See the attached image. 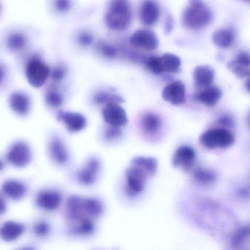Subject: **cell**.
<instances>
[{"mask_svg": "<svg viewBox=\"0 0 250 250\" xmlns=\"http://www.w3.org/2000/svg\"><path fill=\"white\" fill-rule=\"evenodd\" d=\"M104 204L95 198H83L71 195L66 203V216L70 223L85 219L95 220L104 214Z\"/></svg>", "mask_w": 250, "mask_h": 250, "instance_id": "cell-1", "label": "cell"}, {"mask_svg": "<svg viewBox=\"0 0 250 250\" xmlns=\"http://www.w3.org/2000/svg\"><path fill=\"white\" fill-rule=\"evenodd\" d=\"M212 13L203 0H189L182 13V23L188 29H201L211 23Z\"/></svg>", "mask_w": 250, "mask_h": 250, "instance_id": "cell-2", "label": "cell"}, {"mask_svg": "<svg viewBox=\"0 0 250 250\" xmlns=\"http://www.w3.org/2000/svg\"><path fill=\"white\" fill-rule=\"evenodd\" d=\"M132 20V9L129 0H111L105 16L108 28L114 31H123L129 26Z\"/></svg>", "mask_w": 250, "mask_h": 250, "instance_id": "cell-3", "label": "cell"}, {"mask_svg": "<svg viewBox=\"0 0 250 250\" xmlns=\"http://www.w3.org/2000/svg\"><path fill=\"white\" fill-rule=\"evenodd\" d=\"M200 142L208 149H226L234 144L235 136L226 128H216L204 132L200 136Z\"/></svg>", "mask_w": 250, "mask_h": 250, "instance_id": "cell-4", "label": "cell"}, {"mask_svg": "<svg viewBox=\"0 0 250 250\" xmlns=\"http://www.w3.org/2000/svg\"><path fill=\"white\" fill-rule=\"evenodd\" d=\"M148 179L151 178L144 170L130 163L125 170V192L126 195L135 197L142 193Z\"/></svg>", "mask_w": 250, "mask_h": 250, "instance_id": "cell-5", "label": "cell"}, {"mask_svg": "<svg viewBox=\"0 0 250 250\" xmlns=\"http://www.w3.org/2000/svg\"><path fill=\"white\" fill-rule=\"evenodd\" d=\"M51 70L38 57L31 58L28 61L25 69V75L28 83L35 88L43 86L49 77Z\"/></svg>", "mask_w": 250, "mask_h": 250, "instance_id": "cell-6", "label": "cell"}, {"mask_svg": "<svg viewBox=\"0 0 250 250\" xmlns=\"http://www.w3.org/2000/svg\"><path fill=\"white\" fill-rule=\"evenodd\" d=\"M101 171V161L98 157L88 159L76 173V179L82 186L95 184Z\"/></svg>", "mask_w": 250, "mask_h": 250, "instance_id": "cell-7", "label": "cell"}, {"mask_svg": "<svg viewBox=\"0 0 250 250\" xmlns=\"http://www.w3.org/2000/svg\"><path fill=\"white\" fill-rule=\"evenodd\" d=\"M102 116L105 123L111 127L123 128L128 123L126 111L119 103H111L105 105Z\"/></svg>", "mask_w": 250, "mask_h": 250, "instance_id": "cell-8", "label": "cell"}, {"mask_svg": "<svg viewBox=\"0 0 250 250\" xmlns=\"http://www.w3.org/2000/svg\"><path fill=\"white\" fill-rule=\"evenodd\" d=\"M131 45L135 48L147 51H152L159 46V40L153 31L147 29H139L133 32L129 39Z\"/></svg>", "mask_w": 250, "mask_h": 250, "instance_id": "cell-9", "label": "cell"}, {"mask_svg": "<svg viewBox=\"0 0 250 250\" xmlns=\"http://www.w3.org/2000/svg\"><path fill=\"white\" fill-rule=\"evenodd\" d=\"M196 157V151L192 147L188 145H181L173 154L172 165L175 168L188 171L195 165Z\"/></svg>", "mask_w": 250, "mask_h": 250, "instance_id": "cell-10", "label": "cell"}, {"mask_svg": "<svg viewBox=\"0 0 250 250\" xmlns=\"http://www.w3.org/2000/svg\"><path fill=\"white\" fill-rule=\"evenodd\" d=\"M7 159L9 162L15 167H26L32 159L30 148L25 142H16L10 147Z\"/></svg>", "mask_w": 250, "mask_h": 250, "instance_id": "cell-11", "label": "cell"}, {"mask_svg": "<svg viewBox=\"0 0 250 250\" xmlns=\"http://www.w3.org/2000/svg\"><path fill=\"white\" fill-rule=\"evenodd\" d=\"M162 97L166 102L173 106L183 104L186 101V88L183 82L175 81L165 87Z\"/></svg>", "mask_w": 250, "mask_h": 250, "instance_id": "cell-12", "label": "cell"}, {"mask_svg": "<svg viewBox=\"0 0 250 250\" xmlns=\"http://www.w3.org/2000/svg\"><path fill=\"white\" fill-rule=\"evenodd\" d=\"M57 119L64 123L67 130L72 133L82 132L87 126V119L79 113L60 111L57 114Z\"/></svg>", "mask_w": 250, "mask_h": 250, "instance_id": "cell-13", "label": "cell"}, {"mask_svg": "<svg viewBox=\"0 0 250 250\" xmlns=\"http://www.w3.org/2000/svg\"><path fill=\"white\" fill-rule=\"evenodd\" d=\"M62 196L58 191L45 189L41 191L36 197L38 207L47 211H56L60 208Z\"/></svg>", "mask_w": 250, "mask_h": 250, "instance_id": "cell-14", "label": "cell"}, {"mask_svg": "<svg viewBox=\"0 0 250 250\" xmlns=\"http://www.w3.org/2000/svg\"><path fill=\"white\" fill-rule=\"evenodd\" d=\"M48 152L54 162L59 165H65L70 161L68 150L62 139L53 136L48 144Z\"/></svg>", "mask_w": 250, "mask_h": 250, "instance_id": "cell-15", "label": "cell"}, {"mask_svg": "<svg viewBox=\"0 0 250 250\" xmlns=\"http://www.w3.org/2000/svg\"><path fill=\"white\" fill-rule=\"evenodd\" d=\"M163 127V122L158 114L153 112L144 113L140 119V128L148 137L157 136Z\"/></svg>", "mask_w": 250, "mask_h": 250, "instance_id": "cell-16", "label": "cell"}, {"mask_svg": "<svg viewBox=\"0 0 250 250\" xmlns=\"http://www.w3.org/2000/svg\"><path fill=\"white\" fill-rule=\"evenodd\" d=\"M160 9L154 0H144L140 8L139 16L141 23L146 26H152L160 19Z\"/></svg>", "mask_w": 250, "mask_h": 250, "instance_id": "cell-17", "label": "cell"}, {"mask_svg": "<svg viewBox=\"0 0 250 250\" xmlns=\"http://www.w3.org/2000/svg\"><path fill=\"white\" fill-rule=\"evenodd\" d=\"M228 68L237 77H250V54L240 51L236 59L228 63Z\"/></svg>", "mask_w": 250, "mask_h": 250, "instance_id": "cell-18", "label": "cell"}, {"mask_svg": "<svg viewBox=\"0 0 250 250\" xmlns=\"http://www.w3.org/2000/svg\"><path fill=\"white\" fill-rule=\"evenodd\" d=\"M194 82L197 88L204 89L212 85L214 70L208 66H198L193 72Z\"/></svg>", "mask_w": 250, "mask_h": 250, "instance_id": "cell-19", "label": "cell"}, {"mask_svg": "<svg viewBox=\"0 0 250 250\" xmlns=\"http://www.w3.org/2000/svg\"><path fill=\"white\" fill-rule=\"evenodd\" d=\"M222 96L223 92L221 90L217 87L211 85L200 91L196 95V99L206 107H213L217 105Z\"/></svg>", "mask_w": 250, "mask_h": 250, "instance_id": "cell-20", "label": "cell"}, {"mask_svg": "<svg viewBox=\"0 0 250 250\" xmlns=\"http://www.w3.org/2000/svg\"><path fill=\"white\" fill-rule=\"evenodd\" d=\"M9 105L15 113L20 115H26L30 110V100L23 92H15L10 95Z\"/></svg>", "mask_w": 250, "mask_h": 250, "instance_id": "cell-21", "label": "cell"}, {"mask_svg": "<svg viewBox=\"0 0 250 250\" xmlns=\"http://www.w3.org/2000/svg\"><path fill=\"white\" fill-rule=\"evenodd\" d=\"M24 229V226L20 223L13 221L7 222L0 229V236L5 242H13L21 236Z\"/></svg>", "mask_w": 250, "mask_h": 250, "instance_id": "cell-22", "label": "cell"}, {"mask_svg": "<svg viewBox=\"0 0 250 250\" xmlns=\"http://www.w3.org/2000/svg\"><path fill=\"white\" fill-rule=\"evenodd\" d=\"M95 230V220L85 219V220L71 223L69 228V233L74 236L86 237L93 234Z\"/></svg>", "mask_w": 250, "mask_h": 250, "instance_id": "cell-23", "label": "cell"}, {"mask_svg": "<svg viewBox=\"0 0 250 250\" xmlns=\"http://www.w3.org/2000/svg\"><path fill=\"white\" fill-rule=\"evenodd\" d=\"M234 31L230 28H220L212 35L213 43L219 48H228L233 45L235 41Z\"/></svg>", "mask_w": 250, "mask_h": 250, "instance_id": "cell-24", "label": "cell"}, {"mask_svg": "<svg viewBox=\"0 0 250 250\" xmlns=\"http://www.w3.org/2000/svg\"><path fill=\"white\" fill-rule=\"evenodd\" d=\"M2 192L6 196L15 201H19L24 197L26 186L17 180H8L2 185Z\"/></svg>", "mask_w": 250, "mask_h": 250, "instance_id": "cell-25", "label": "cell"}, {"mask_svg": "<svg viewBox=\"0 0 250 250\" xmlns=\"http://www.w3.org/2000/svg\"><path fill=\"white\" fill-rule=\"evenodd\" d=\"M28 38L24 33L19 31L10 32L6 39V45L11 52H20L26 48Z\"/></svg>", "mask_w": 250, "mask_h": 250, "instance_id": "cell-26", "label": "cell"}, {"mask_svg": "<svg viewBox=\"0 0 250 250\" xmlns=\"http://www.w3.org/2000/svg\"><path fill=\"white\" fill-rule=\"evenodd\" d=\"M130 163L141 167L150 178L154 177L158 170V161L152 157H136L132 159Z\"/></svg>", "mask_w": 250, "mask_h": 250, "instance_id": "cell-27", "label": "cell"}, {"mask_svg": "<svg viewBox=\"0 0 250 250\" xmlns=\"http://www.w3.org/2000/svg\"><path fill=\"white\" fill-rule=\"evenodd\" d=\"M163 70L167 73H176L180 68L182 61L178 56L166 53L161 57Z\"/></svg>", "mask_w": 250, "mask_h": 250, "instance_id": "cell-28", "label": "cell"}, {"mask_svg": "<svg viewBox=\"0 0 250 250\" xmlns=\"http://www.w3.org/2000/svg\"><path fill=\"white\" fill-rule=\"evenodd\" d=\"M194 180L201 185H210L215 182L217 176L212 170L205 168H197L193 173Z\"/></svg>", "mask_w": 250, "mask_h": 250, "instance_id": "cell-29", "label": "cell"}, {"mask_svg": "<svg viewBox=\"0 0 250 250\" xmlns=\"http://www.w3.org/2000/svg\"><path fill=\"white\" fill-rule=\"evenodd\" d=\"M94 101L100 105H106L111 103L122 104L124 102L123 97L109 91H101L98 92L94 97Z\"/></svg>", "mask_w": 250, "mask_h": 250, "instance_id": "cell-30", "label": "cell"}, {"mask_svg": "<svg viewBox=\"0 0 250 250\" xmlns=\"http://www.w3.org/2000/svg\"><path fill=\"white\" fill-rule=\"evenodd\" d=\"M45 102L50 107L57 108L62 105L64 97L55 88H49L45 92Z\"/></svg>", "mask_w": 250, "mask_h": 250, "instance_id": "cell-31", "label": "cell"}, {"mask_svg": "<svg viewBox=\"0 0 250 250\" xmlns=\"http://www.w3.org/2000/svg\"><path fill=\"white\" fill-rule=\"evenodd\" d=\"M146 66L148 70L154 75H160L164 72L163 70V63H162L161 57H149L146 61Z\"/></svg>", "mask_w": 250, "mask_h": 250, "instance_id": "cell-32", "label": "cell"}, {"mask_svg": "<svg viewBox=\"0 0 250 250\" xmlns=\"http://www.w3.org/2000/svg\"><path fill=\"white\" fill-rule=\"evenodd\" d=\"M250 235V227H243L239 229L232 238V245L239 246L245 242Z\"/></svg>", "mask_w": 250, "mask_h": 250, "instance_id": "cell-33", "label": "cell"}, {"mask_svg": "<svg viewBox=\"0 0 250 250\" xmlns=\"http://www.w3.org/2000/svg\"><path fill=\"white\" fill-rule=\"evenodd\" d=\"M98 50L100 54H102L105 58L110 59V60L115 58L117 56L116 48L113 45L105 42L98 43Z\"/></svg>", "mask_w": 250, "mask_h": 250, "instance_id": "cell-34", "label": "cell"}, {"mask_svg": "<svg viewBox=\"0 0 250 250\" xmlns=\"http://www.w3.org/2000/svg\"><path fill=\"white\" fill-rule=\"evenodd\" d=\"M50 231H51V227L45 222H40L34 227V233L38 237H46L49 234Z\"/></svg>", "mask_w": 250, "mask_h": 250, "instance_id": "cell-35", "label": "cell"}, {"mask_svg": "<svg viewBox=\"0 0 250 250\" xmlns=\"http://www.w3.org/2000/svg\"><path fill=\"white\" fill-rule=\"evenodd\" d=\"M71 0H54V8L58 13H67L71 8Z\"/></svg>", "mask_w": 250, "mask_h": 250, "instance_id": "cell-36", "label": "cell"}, {"mask_svg": "<svg viewBox=\"0 0 250 250\" xmlns=\"http://www.w3.org/2000/svg\"><path fill=\"white\" fill-rule=\"evenodd\" d=\"M122 134H123V132H122L121 128L108 126L104 132V136L108 140L112 141L121 137Z\"/></svg>", "mask_w": 250, "mask_h": 250, "instance_id": "cell-37", "label": "cell"}, {"mask_svg": "<svg viewBox=\"0 0 250 250\" xmlns=\"http://www.w3.org/2000/svg\"><path fill=\"white\" fill-rule=\"evenodd\" d=\"M50 75L54 82H61L66 75L65 68L61 66H57L53 69L52 71H51Z\"/></svg>", "mask_w": 250, "mask_h": 250, "instance_id": "cell-38", "label": "cell"}, {"mask_svg": "<svg viewBox=\"0 0 250 250\" xmlns=\"http://www.w3.org/2000/svg\"><path fill=\"white\" fill-rule=\"evenodd\" d=\"M78 41H79V44L83 46H88L92 44V41H93V36L89 32H82L78 36Z\"/></svg>", "mask_w": 250, "mask_h": 250, "instance_id": "cell-39", "label": "cell"}, {"mask_svg": "<svg viewBox=\"0 0 250 250\" xmlns=\"http://www.w3.org/2000/svg\"><path fill=\"white\" fill-rule=\"evenodd\" d=\"M219 123L223 125L225 127H230L233 125V122L230 116L226 115L220 117V120H219Z\"/></svg>", "mask_w": 250, "mask_h": 250, "instance_id": "cell-40", "label": "cell"}, {"mask_svg": "<svg viewBox=\"0 0 250 250\" xmlns=\"http://www.w3.org/2000/svg\"><path fill=\"white\" fill-rule=\"evenodd\" d=\"M6 77V70L4 66L0 65V85L3 83Z\"/></svg>", "mask_w": 250, "mask_h": 250, "instance_id": "cell-41", "label": "cell"}, {"mask_svg": "<svg viewBox=\"0 0 250 250\" xmlns=\"http://www.w3.org/2000/svg\"><path fill=\"white\" fill-rule=\"evenodd\" d=\"M6 208H7V207H6L5 201L0 196V215L5 212Z\"/></svg>", "mask_w": 250, "mask_h": 250, "instance_id": "cell-42", "label": "cell"}, {"mask_svg": "<svg viewBox=\"0 0 250 250\" xmlns=\"http://www.w3.org/2000/svg\"><path fill=\"white\" fill-rule=\"evenodd\" d=\"M245 88H246L247 91L250 93V77L245 82Z\"/></svg>", "mask_w": 250, "mask_h": 250, "instance_id": "cell-43", "label": "cell"}, {"mask_svg": "<svg viewBox=\"0 0 250 250\" xmlns=\"http://www.w3.org/2000/svg\"><path fill=\"white\" fill-rule=\"evenodd\" d=\"M3 167H4V164H3L2 161L0 160V171L2 170Z\"/></svg>", "mask_w": 250, "mask_h": 250, "instance_id": "cell-44", "label": "cell"}, {"mask_svg": "<svg viewBox=\"0 0 250 250\" xmlns=\"http://www.w3.org/2000/svg\"><path fill=\"white\" fill-rule=\"evenodd\" d=\"M248 124H249V126L250 128V114L249 115V117H248Z\"/></svg>", "mask_w": 250, "mask_h": 250, "instance_id": "cell-45", "label": "cell"}, {"mask_svg": "<svg viewBox=\"0 0 250 250\" xmlns=\"http://www.w3.org/2000/svg\"><path fill=\"white\" fill-rule=\"evenodd\" d=\"M1 9H2V7H1V3H0V14H1Z\"/></svg>", "mask_w": 250, "mask_h": 250, "instance_id": "cell-46", "label": "cell"}, {"mask_svg": "<svg viewBox=\"0 0 250 250\" xmlns=\"http://www.w3.org/2000/svg\"><path fill=\"white\" fill-rule=\"evenodd\" d=\"M242 1H246V2H250V0H242Z\"/></svg>", "mask_w": 250, "mask_h": 250, "instance_id": "cell-47", "label": "cell"}]
</instances>
